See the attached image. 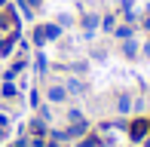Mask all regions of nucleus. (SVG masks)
I'll return each mask as SVG.
<instances>
[{
  "label": "nucleus",
  "mask_w": 150,
  "mask_h": 147,
  "mask_svg": "<svg viewBox=\"0 0 150 147\" xmlns=\"http://www.w3.org/2000/svg\"><path fill=\"white\" fill-rule=\"evenodd\" d=\"M67 141H80V138H86V135H89V119H77V123H71V126H67Z\"/></svg>",
  "instance_id": "f257e3e1"
},
{
  "label": "nucleus",
  "mask_w": 150,
  "mask_h": 147,
  "mask_svg": "<svg viewBox=\"0 0 150 147\" xmlns=\"http://www.w3.org/2000/svg\"><path fill=\"white\" fill-rule=\"evenodd\" d=\"M126 132H129V138H132V141H144V138L150 135L147 119H132V123L126 126Z\"/></svg>",
  "instance_id": "f03ea898"
},
{
  "label": "nucleus",
  "mask_w": 150,
  "mask_h": 147,
  "mask_svg": "<svg viewBox=\"0 0 150 147\" xmlns=\"http://www.w3.org/2000/svg\"><path fill=\"white\" fill-rule=\"evenodd\" d=\"M98 25H101V16H95V12H86V16L80 18V28H83L86 40H92V37H95V31H98Z\"/></svg>",
  "instance_id": "7ed1b4c3"
},
{
  "label": "nucleus",
  "mask_w": 150,
  "mask_h": 147,
  "mask_svg": "<svg viewBox=\"0 0 150 147\" xmlns=\"http://www.w3.org/2000/svg\"><path fill=\"white\" fill-rule=\"evenodd\" d=\"M67 98H71V95H67V89L61 83H52L49 89H46V101H52V104H64Z\"/></svg>",
  "instance_id": "20e7f679"
},
{
  "label": "nucleus",
  "mask_w": 150,
  "mask_h": 147,
  "mask_svg": "<svg viewBox=\"0 0 150 147\" xmlns=\"http://www.w3.org/2000/svg\"><path fill=\"white\" fill-rule=\"evenodd\" d=\"M132 107H135V98H132V95H126V92L117 95V113H120V117H129Z\"/></svg>",
  "instance_id": "39448f33"
},
{
  "label": "nucleus",
  "mask_w": 150,
  "mask_h": 147,
  "mask_svg": "<svg viewBox=\"0 0 150 147\" xmlns=\"http://www.w3.org/2000/svg\"><path fill=\"white\" fill-rule=\"evenodd\" d=\"M122 55H126L129 61H135V58L141 55V46L135 43V37H129V40H122Z\"/></svg>",
  "instance_id": "423d86ee"
},
{
  "label": "nucleus",
  "mask_w": 150,
  "mask_h": 147,
  "mask_svg": "<svg viewBox=\"0 0 150 147\" xmlns=\"http://www.w3.org/2000/svg\"><path fill=\"white\" fill-rule=\"evenodd\" d=\"M64 89H67V95H83V92H86V83H83V80H77V77H71V80L64 83Z\"/></svg>",
  "instance_id": "0eeeda50"
},
{
  "label": "nucleus",
  "mask_w": 150,
  "mask_h": 147,
  "mask_svg": "<svg viewBox=\"0 0 150 147\" xmlns=\"http://www.w3.org/2000/svg\"><path fill=\"white\" fill-rule=\"evenodd\" d=\"M61 25H55V22H49V25H43V34H46V43H49V40H58L61 37Z\"/></svg>",
  "instance_id": "6e6552de"
},
{
  "label": "nucleus",
  "mask_w": 150,
  "mask_h": 147,
  "mask_svg": "<svg viewBox=\"0 0 150 147\" xmlns=\"http://www.w3.org/2000/svg\"><path fill=\"white\" fill-rule=\"evenodd\" d=\"M31 135H46V138H49V132H46V119H40V117H34L31 119Z\"/></svg>",
  "instance_id": "1a4fd4ad"
},
{
  "label": "nucleus",
  "mask_w": 150,
  "mask_h": 147,
  "mask_svg": "<svg viewBox=\"0 0 150 147\" xmlns=\"http://www.w3.org/2000/svg\"><path fill=\"white\" fill-rule=\"evenodd\" d=\"M0 95H3V98H18L16 83H12V80H3V86H0Z\"/></svg>",
  "instance_id": "9d476101"
},
{
  "label": "nucleus",
  "mask_w": 150,
  "mask_h": 147,
  "mask_svg": "<svg viewBox=\"0 0 150 147\" xmlns=\"http://www.w3.org/2000/svg\"><path fill=\"white\" fill-rule=\"evenodd\" d=\"M113 34H117L120 40H129V37H135V28H129V25H120V28H113Z\"/></svg>",
  "instance_id": "9b49d317"
},
{
  "label": "nucleus",
  "mask_w": 150,
  "mask_h": 147,
  "mask_svg": "<svg viewBox=\"0 0 150 147\" xmlns=\"http://www.w3.org/2000/svg\"><path fill=\"white\" fill-rule=\"evenodd\" d=\"M55 25H61V28H71V25H74V16H71V12H58V16H55Z\"/></svg>",
  "instance_id": "f8f14e48"
},
{
  "label": "nucleus",
  "mask_w": 150,
  "mask_h": 147,
  "mask_svg": "<svg viewBox=\"0 0 150 147\" xmlns=\"http://www.w3.org/2000/svg\"><path fill=\"white\" fill-rule=\"evenodd\" d=\"M34 46H46V34H43V25H37V28H34Z\"/></svg>",
  "instance_id": "ddd939ff"
},
{
  "label": "nucleus",
  "mask_w": 150,
  "mask_h": 147,
  "mask_svg": "<svg viewBox=\"0 0 150 147\" xmlns=\"http://www.w3.org/2000/svg\"><path fill=\"white\" fill-rule=\"evenodd\" d=\"M113 22H117V16H104V18H101V28H104V31H113Z\"/></svg>",
  "instance_id": "4468645a"
},
{
  "label": "nucleus",
  "mask_w": 150,
  "mask_h": 147,
  "mask_svg": "<svg viewBox=\"0 0 150 147\" xmlns=\"http://www.w3.org/2000/svg\"><path fill=\"white\" fill-rule=\"evenodd\" d=\"M67 119H71V123H77V119H83V110H80V107H71V110H67Z\"/></svg>",
  "instance_id": "2eb2a0df"
},
{
  "label": "nucleus",
  "mask_w": 150,
  "mask_h": 147,
  "mask_svg": "<svg viewBox=\"0 0 150 147\" xmlns=\"http://www.w3.org/2000/svg\"><path fill=\"white\" fill-rule=\"evenodd\" d=\"M37 71H40V74L46 71V55H43V52H37Z\"/></svg>",
  "instance_id": "dca6fc26"
},
{
  "label": "nucleus",
  "mask_w": 150,
  "mask_h": 147,
  "mask_svg": "<svg viewBox=\"0 0 150 147\" xmlns=\"http://www.w3.org/2000/svg\"><path fill=\"white\" fill-rule=\"evenodd\" d=\"M28 98H31V107H40V92H37V89H31Z\"/></svg>",
  "instance_id": "f3484780"
},
{
  "label": "nucleus",
  "mask_w": 150,
  "mask_h": 147,
  "mask_svg": "<svg viewBox=\"0 0 150 147\" xmlns=\"http://www.w3.org/2000/svg\"><path fill=\"white\" fill-rule=\"evenodd\" d=\"M22 6H28V9H40V6H43V0H25Z\"/></svg>",
  "instance_id": "a211bd4d"
},
{
  "label": "nucleus",
  "mask_w": 150,
  "mask_h": 147,
  "mask_svg": "<svg viewBox=\"0 0 150 147\" xmlns=\"http://www.w3.org/2000/svg\"><path fill=\"white\" fill-rule=\"evenodd\" d=\"M141 52H144V55L150 58V43H144V46H141Z\"/></svg>",
  "instance_id": "6ab92c4d"
},
{
  "label": "nucleus",
  "mask_w": 150,
  "mask_h": 147,
  "mask_svg": "<svg viewBox=\"0 0 150 147\" xmlns=\"http://www.w3.org/2000/svg\"><path fill=\"white\" fill-rule=\"evenodd\" d=\"M98 147H117V144H113V141H101Z\"/></svg>",
  "instance_id": "aec40b11"
},
{
  "label": "nucleus",
  "mask_w": 150,
  "mask_h": 147,
  "mask_svg": "<svg viewBox=\"0 0 150 147\" xmlns=\"http://www.w3.org/2000/svg\"><path fill=\"white\" fill-rule=\"evenodd\" d=\"M6 6H9V0H0V9H6Z\"/></svg>",
  "instance_id": "412c9836"
},
{
  "label": "nucleus",
  "mask_w": 150,
  "mask_h": 147,
  "mask_svg": "<svg viewBox=\"0 0 150 147\" xmlns=\"http://www.w3.org/2000/svg\"><path fill=\"white\" fill-rule=\"evenodd\" d=\"M147 18H150V3H147Z\"/></svg>",
  "instance_id": "4be33fe9"
},
{
  "label": "nucleus",
  "mask_w": 150,
  "mask_h": 147,
  "mask_svg": "<svg viewBox=\"0 0 150 147\" xmlns=\"http://www.w3.org/2000/svg\"><path fill=\"white\" fill-rule=\"evenodd\" d=\"M147 129H150V117H147Z\"/></svg>",
  "instance_id": "5701e85b"
},
{
  "label": "nucleus",
  "mask_w": 150,
  "mask_h": 147,
  "mask_svg": "<svg viewBox=\"0 0 150 147\" xmlns=\"http://www.w3.org/2000/svg\"><path fill=\"white\" fill-rule=\"evenodd\" d=\"M147 147H150V135H147Z\"/></svg>",
  "instance_id": "b1692460"
}]
</instances>
